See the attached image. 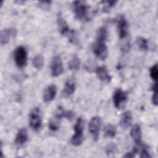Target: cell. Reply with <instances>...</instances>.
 Instances as JSON below:
<instances>
[{
  "instance_id": "obj_1",
  "label": "cell",
  "mask_w": 158,
  "mask_h": 158,
  "mask_svg": "<svg viewBox=\"0 0 158 158\" xmlns=\"http://www.w3.org/2000/svg\"><path fill=\"white\" fill-rule=\"evenodd\" d=\"M72 9L77 19L80 20H88L89 7L83 1H75L72 3Z\"/></svg>"
},
{
  "instance_id": "obj_2",
  "label": "cell",
  "mask_w": 158,
  "mask_h": 158,
  "mask_svg": "<svg viewBox=\"0 0 158 158\" xmlns=\"http://www.w3.org/2000/svg\"><path fill=\"white\" fill-rule=\"evenodd\" d=\"M75 134L72 136L71 139V143L76 146H80L83 141V130H84V121L81 117H79L73 127Z\"/></svg>"
},
{
  "instance_id": "obj_3",
  "label": "cell",
  "mask_w": 158,
  "mask_h": 158,
  "mask_svg": "<svg viewBox=\"0 0 158 158\" xmlns=\"http://www.w3.org/2000/svg\"><path fill=\"white\" fill-rule=\"evenodd\" d=\"M14 62L17 67L22 69L25 67L27 63V52L26 49L22 46H18L14 51Z\"/></svg>"
},
{
  "instance_id": "obj_4",
  "label": "cell",
  "mask_w": 158,
  "mask_h": 158,
  "mask_svg": "<svg viewBox=\"0 0 158 158\" xmlns=\"http://www.w3.org/2000/svg\"><path fill=\"white\" fill-rule=\"evenodd\" d=\"M29 124L35 131H38L41 127V110L39 107H35L30 114Z\"/></svg>"
},
{
  "instance_id": "obj_5",
  "label": "cell",
  "mask_w": 158,
  "mask_h": 158,
  "mask_svg": "<svg viewBox=\"0 0 158 158\" xmlns=\"http://www.w3.org/2000/svg\"><path fill=\"white\" fill-rule=\"evenodd\" d=\"M128 99L127 94L121 89H117L113 95V102L115 108L122 109L125 107Z\"/></svg>"
},
{
  "instance_id": "obj_6",
  "label": "cell",
  "mask_w": 158,
  "mask_h": 158,
  "mask_svg": "<svg viewBox=\"0 0 158 158\" xmlns=\"http://www.w3.org/2000/svg\"><path fill=\"white\" fill-rule=\"evenodd\" d=\"M93 51L94 55L100 60H105L108 55L107 47L104 41H96L93 45Z\"/></svg>"
},
{
  "instance_id": "obj_7",
  "label": "cell",
  "mask_w": 158,
  "mask_h": 158,
  "mask_svg": "<svg viewBox=\"0 0 158 158\" xmlns=\"http://www.w3.org/2000/svg\"><path fill=\"white\" fill-rule=\"evenodd\" d=\"M101 125V119L99 117L95 116L93 117L88 125L89 131L91 133L93 138L94 140L96 141L99 136V131Z\"/></svg>"
},
{
  "instance_id": "obj_8",
  "label": "cell",
  "mask_w": 158,
  "mask_h": 158,
  "mask_svg": "<svg viewBox=\"0 0 158 158\" xmlns=\"http://www.w3.org/2000/svg\"><path fill=\"white\" fill-rule=\"evenodd\" d=\"M118 36L120 39L125 38L128 35V23L123 15H120L117 20Z\"/></svg>"
},
{
  "instance_id": "obj_9",
  "label": "cell",
  "mask_w": 158,
  "mask_h": 158,
  "mask_svg": "<svg viewBox=\"0 0 158 158\" xmlns=\"http://www.w3.org/2000/svg\"><path fill=\"white\" fill-rule=\"evenodd\" d=\"M64 110L63 108L59 107L57 111L50 119L49 122V128L52 131H56L59 128L60 123L62 117H64Z\"/></svg>"
},
{
  "instance_id": "obj_10",
  "label": "cell",
  "mask_w": 158,
  "mask_h": 158,
  "mask_svg": "<svg viewBox=\"0 0 158 158\" xmlns=\"http://www.w3.org/2000/svg\"><path fill=\"white\" fill-rule=\"evenodd\" d=\"M63 63L60 56H56L52 59L51 63V73L52 77L59 76L63 72Z\"/></svg>"
},
{
  "instance_id": "obj_11",
  "label": "cell",
  "mask_w": 158,
  "mask_h": 158,
  "mask_svg": "<svg viewBox=\"0 0 158 158\" xmlns=\"http://www.w3.org/2000/svg\"><path fill=\"white\" fill-rule=\"evenodd\" d=\"M57 27L59 33L64 36H69L72 30H70V28L62 17V14L59 13L57 15Z\"/></svg>"
},
{
  "instance_id": "obj_12",
  "label": "cell",
  "mask_w": 158,
  "mask_h": 158,
  "mask_svg": "<svg viewBox=\"0 0 158 158\" xmlns=\"http://www.w3.org/2000/svg\"><path fill=\"white\" fill-rule=\"evenodd\" d=\"M57 93L56 86L54 85H50L48 86L43 93V99L44 102H49L52 101L56 97Z\"/></svg>"
},
{
  "instance_id": "obj_13",
  "label": "cell",
  "mask_w": 158,
  "mask_h": 158,
  "mask_svg": "<svg viewBox=\"0 0 158 158\" xmlns=\"http://www.w3.org/2000/svg\"><path fill=\"white\" fill-rule=\"evenodd\" d=\"M96 73L99 80L103 82H110L111 80V77L109 75L107 68L104 66H100L97 67L96 70Z\"/></svg>"
},
{
  "instance_id": "obj_14",
  "label": "cell",
  "mask_w": 158,
  "mask_h": 158,
  "mask_svg": "<svg viewBox=\"0 0 158 158\" xmlns=\"http://www.w3.org/2000/svg\"><path fill=\"white\" fill-rule=\"evenodd\" d=\"M28 140V132L26 128H22L20 129L16 135L15 143L18 146H21L24 144Z\"/></svg>"
},
{
  "instance_id": "obj_15",
  "label": "cell",
  "mask_w": 158,
  "mask_h": 158,
  "mask_svg": "<svg viewBox=\"0 0 158 158\" xmlns=\"http://www.w3.org/2000/svg\"><path fill=\"white\" fill-rule=\"evenodd\" d=\"M130 136L136 144L141 143V130L139 125L135 124L131 127L130 130Z\"/></svg>"
},
{
  "instance_id": "obj_16",
  "label": "cell",
  "mask_w": 158,
  "mask_h": 158,
  "mask_svg": "<svg viewBox=\"0 0 158 158\" xmlns=\"http://www.w3.org/2000/svg\"><path fill=\"white\" fill-rule=\"evenodd\" d=\"M75 90V83L72 79H69L66 81L64 88L62 91V94L64 96L68 97L71 96Z\"/></svg>"
},
{
  "instance_id": "obj_17",
  "label": "cell",
  "mask_w": 158,
  "mask_h": 158,
  "mask_svg": "<svg viewBox=\"0 0 158 158\" xmlns=\"http://www.w3.org/2000/svg\"><path fill=\"white\" fill-rule=\"evenodd\" d=\"M132 122V114L130 111L125 112L121 117L120 125L123 128H127L129 127Z\"/></svg>"
},
{
  "instance_id": "obj_18",
  "label": "cell",
  "mask_w": 158,
  "mask_h": 158,
  "mask_svg": "<svg viewBox=\"0 0 158 158\" xmlns=\"http://www.w3.org/2000/svg\"><path fill=\"white\" fill-rule=\"evenodd\" d=\"M14 33L12 28H4L1 30L0 35V41L1 45L6 44L10 40V36Z\"/></svg>"
},
{
  "instance_id": "obj_19",
  "label": "cell",
  "mask_w": 158,
  "mask_h": 158,
  "mask_svg": "<svg viewBox=\"0 0 158 158\" xmlns=\"http://www.w3.org/2000/svg\"><path fill=\"white\" fill-rule=\"evenodd\" d=\"M69 69L71 70H77L80 69V60L79 57L74 54L68 63Z\"/></svg>"
},
{
  "instance_id": "obj_20",
  "label": "cell",
  "mask_w": 158,
  "mask_h": 158,
  "mask_svg": "<svg viewBox=\"0 0 158 158\" xmlns=\"http://www.w3.org/2000/svg\"><path fill=\"white\" fill-rule=\"evenodd\" d=\"M107 29L104 27H100L96 33V39L97 41H104L105 42L107 38Z\"/></svg>"
},
{
  "instance_id": "obj_21",
  "label": "cell",
  "mask_w": 158,
  "mask_h": 158,
  "mask_svg": "<svg viewBox=\"0 0 158 158\" xmlns=\"http://www.w3.org/2000/svg\"><path fill=\"white\" fill-rule=\"evenodd\" d=\"M32 64L34 67L36 69H41L44 65V58L41 54L36 55L33 60H32Z\"/></svg>"
},
{
  "instance_id": "obj_22",
  "label": "cell",
  "mask_w": 158,
  "mask_h": 158,
  "mask_svg": "<svg viewBox=\"0 0 158 158\" xmlns=\"http://www.w3.org/2000/svg\"><path fill=\"white\" fill-rule=\"evenodd\" d=\"M105 136L109 138H114L116 135V128L112 124H107L104 128Z\"/></svg>"
},
{
  "instance_id": "obj_23",
  "label": "cell",
  "mask_w": 158,
  "mask_h": 158,
  "mask_svg": "<svg viewBox=\"0 0 158 158\" xmlns=\"http://www.w3.org/2000/svg\"><path fill=\"white\" fill-rule=\"evenodd\" d=\"M139 48L143 51H146L148 49V42L146 39L143 37H139L136 40Z\"/></svg>"
},
{
  "instance_id": "obj_24",
  "label": "cell",
  "mask_w": 158,
  "mask_h": 158,
  "mask_svg": "<svg viewBox=\"0 0 158 158\" xmlns=\"http://www.w3.org/2000/svg\"><path fill=\"white\" fill-rule=\"evenodd\" d=\"M150 77L155 82H157V78H158V67L157 64H154L151 67Z\"/></svg>"
},
{
  "instance_id": "obj_25",
  "label": "cell",
  "mask_w": 158,
  "mask_h": 158,
  "mask_svg": "<svg viewBox=\"0 0 158 158\" xmlns=\"http://www.w3.org/2000/svg\"><path fill=\"white\" fill-rule=\"evenodd\" d=\"M116 151H117L116 146L112 143L108 144L106 148V152L108 156L113 155L115 153Z\"/></svg>"
},
{
  "instance_id": "obj_26",
  "label": "cell",
  "mask_w": 158,
  "mask_h": 158,
  "mask_svg": "<svg viewBox=\"0 0 158 158\" xmlns=\"http://www.w3.org/2000/svg\"><path fill=\"white\" fill-rule=\"evenodd\" d=\"M141 152H140V156L139 157L141 158H148V157H151V155L148 151V147L144 145H142L141 146Z\"/></svg>"
},
{
  "instance_id": "obj_27",
  "label": "cell",
  "mask_w": 158,
  "mask_h": 158,
  "mask_svg": "<svg viewBox=\"0 0 158 158\" xmlns=\"http://www.w3.org/2000/svg\"><path fill=\"white\" fill-rule=\"evenodd\" d=\"M51 1H42L38 2V6L43 10H49L50 9Z\"/></svg>"
},
{
  "instance_id": "obj_28",
  "label": "cell",
  "mask_w": 158,
  "mask_h": 158,
  "mask_svg": "<svg viewBox=\"0 0 158 158\" xmlns=\"http://www.w3.org/2000/svg\"><path fill=\"white\" fill-rule=\"evenodd\" d=\"M152 102L155 106L157 105V92H154L152 97Z\"/></svg>"
}]
</instances>
